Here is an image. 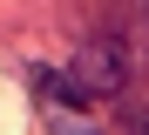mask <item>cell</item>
Returning <instances> with one entry per match:
<instances>
[{
    "label": "cell",
    "mask_w": 149,
    "mask_h": 135,
    "mask_svg": "<svg viewBox=\"0 0 149 135\" xmlns=\"http://www.w3.org/2000/svg\"><path fill=\"white\" fill-rule=\"evenodd\" d=\"M122 81H129V54H122L115 41L95 34V41L74 47V88H81V95H115Z\"/></svg>",
    "instance_id": "cell-1"
},
{
    "label": "cell",
    "mask_w": 149,
    "mask_h": 135,
    "mask_svg": "<svg viewBox=\"0 0 149 135\" xmlns=\"http://www.w3.org/2000/svg\"><path fill=\"white\" fill-rule=\"evenodd\" d=\"M54 135H95V128H88V122H61Z\"/></svg>",
    "instance_id": "cell-2"
},
{
    "label": "cell",
    "mask_w": 149,
    "mask_h": 135,
    "mask_svg": "<svg viewBox=\"0 0 149 135\" xmlns=\"http://www.w3.org/2000/svg\"><path fill=\"white\" fill-rule=\"evenodd\" d=\"M142 135H149V122H142Z\"/></svg>",
    "instance_id": "cell-3"
}]
</instances>
